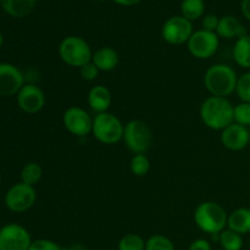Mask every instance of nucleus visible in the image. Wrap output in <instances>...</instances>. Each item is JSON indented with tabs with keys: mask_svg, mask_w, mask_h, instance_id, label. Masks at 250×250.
<instances>
[{
	"mask_svg": "<svg viewBox=\"0 0 250 250\" xmlns=\"http://www.w3.org/2000/svg\"><path fill=\"white\" fill-rule=\"evenodd\" d=\"M234 106L227 98H207L200 105L199 115L203 124L212 131H224L234 122Z\"/></svg>",
	"mask_w": 250,
	"mask_h": 250,
	"instance_id": "f257e3e1",
	"label": "nucleus"
},
{
	"mask_svg": "<svg viewBox=\"0 0 250 250\" xmlns=\"http://www.w3.org/2000/svg\"><path fill=\"white\" fill-rule=\"evenodd\" d=\"M237 76L236 71L226 63H214L204 75V85L208 92L214 97L227 98L236 92Z\"/></svg>",
	"mask_w": 250,
	"mask_h": 250,
	"instance_id": "f03ea898",
	"label": "nucleus"
},
{
	"mask_svg": "<svg viewBox=\"0 0 250 250\" xmlns=\"http://www.w3.org/2000/svg\"><path fill=\"white\" fill-rule=\"evenodd\" d=\"M193 219L200 231L214 236L226 229L229 215L219 203L203 202L195 208Z\"/></svg>",
	"mask_w": 250,
	"mask_h": 250,
	"instance_id": "7ed1b4c3",
	"label": "nucleus"
},
{
	"mask_svg": "<svg viewBox=\"0 0 250 250\" xmlns=\"http://www.w3.org/2000/svg\"><path fill=\"white\" fill-rule=\"evenodd\" d=\"M59 56L61 60L71 67H82L92 61L93 51L85 39L78 36H67L59 45Z\"/></svg>",
	"mask_w": 250,
	"mask_h": 250,
	"instance_id": "20e7f679",
	"label": "nucleus"
},
{
	"mask_svg": "<svg viewBox=\"0 0 250 250\" xmlns=\"http://www.w3.org/2000/svg\"><path fill=\"white\" fill-rule=\"evenodd\" d=\"M124 129L125 125L121 120L109 111L97 114L93 119L92 133L102 144L111 146L119 143L124 138Z\"/></svg>",
	"mask_w": 250,
	"mask_h": 250,
	"instance_id": "39448f33",
	"label": "nucleus"
},
{
	"mask_svg": "<svg viewBox=\"0 0 250 250\" xmlns=\"http://www.w3.org/2000/svg\"><path fill=\"white\" fill-rule=\"evenodd\" d=\"M122 139L133 154H146L151 146L153 134L146 122L142 120H131L125 125Z\"/></svg>",
	"mask_w": 250,
	"mask_h": 250,
	"instance_id": "423d86ee",
	"label": "nucleus"
},
{
	"mask_svg": "<svg viewBox=\"0 0 250 250\" xmlns=\"http://www.w3.org/2000/svg\"><path fill=\"white\" fill-rule=\"evenodd\" d=\"M220 46V37L215 32L198 29L193 32L187 43L190 55L199 60H208L217 53Z\"/></svg>",
	"mask_w": 250,
	"mask_h": 250,
	"instance_id": "0eeeda50",
	"label": "nucleus"
},
{
	"mask_svg": "<svg viewBox=\"0 0 250 250\" xmlns=\"http://www.w3.org/2000/svg\"><path fill=\"white\" fill-rule=\"evenodd\" d=\"M193 32L194 31H193L192 22L180 15L166 20L161 28V37L166 43L171 45H182L188 43Z\"/></svg>",
	"mask_w": 250,
	"mask_h": 250,
	"instance_id": "6e6552de",
	"label": "nucleus"
},
{
	"mask_svg": "<svg viewBox=\"0 0 250 250\" xmlns=\"http://www.w3.org/2000/svg\"><path fill=\"white\" fill-rule=\"evenodd\" d=\"M37 200L34 187L23 182L12 186L5 194V205L12 212H24L31 209Z\"/></svg>",
	"mask_w": 250,
	"mask_h": 250,
	"instance_id": "1a4fd4ad",
	"label": "nucleus"
},
{
	"mask_svg": "<svg viewBox=\"0 0 250 250\" xmlns=\"http://www.w3.org/2000/svg\"><path fill=\"white\" fill-rule=\"evenodd\" d=\"M63 127L68 133L76 137H85L92 133L93 119L87 110L81 106H70L62 115Z\"/></svg>",
	"mask_w": 250,
	"mask_h": 250,
	"instance_id": "9d476101",
	"label": "nucleus"
},
{
	"mask_svg": "<svg viewBox=\"0 0 250 250\" xmlns=\"http://www.w3.org/2000/svg\"><path fill=\"white\" fill-rule=\"evenodd\" d=\"M29 232L19 224H9L0 229V250H29Z\"/></svg>",
	"mask_w": 250,
	"mask_h": 250,
	"instance_id": "9b49d317",
	"label": "nucleus"
},
{
	"mask_svg": "<svg viewBox=\"0 0 250 250\" xmlns=\"http://www.w3.org/2000/svg\"><path fill=\"white\" fill-rule=\"evenodd\" d=\"M24 85L23 73L12 63H0V95L11 97L17 94Z\"/></svg>",
	"mask_w": 250,
	"mask_h": 250,
	"instance_id": "f8f14e48",
	"label": "nucleus"
},
{
	"mask_svg": "<svg viewBox=\"0 0 250 250\" xmlns=\"http://www.w3.org/2000/svg\"><path fill=\"white\" fill-rule=\"evenodd\" d=\"M16 95L20 109L27 114H37L45 105V94L36 84H24Z\"/></svg>",
	"mask_w": 250,
	"mask_h": 250,
	"instance_id": "ddd939ff",
	"label": "nucleus"
},
{
	"mask_svg": "<svg viewBox=\"0 0 250 250\" xmlns=\"http://www.w3.org/2000/svg\"><path fill=\"white\" fill-rule=\"evenodd\" d=\"M221 144L231 151H241L246 149L250 143V132L248 127L233 122L221 131L220 136Z\"/></svg>",
	"mask_w": 250,
	"mask_h": 250,
	"instance_id": "4468645a",
	"label": "nucleus"
},
{
	"mask_svg": "<svg viewBox=\"0 0 250 250\" xmlns=\"http://www.w3.org/2000/svg\"><path fill=\"white\" fill-rule=\"evenodd\" d=\"M87 102L90 109H92L95 114L107 112V110H109L112 102L111 92H110L109 88H106L105 85L97 84L93 88H90V90L88 92Z\"/></svg>",
	"mask_w": 250,
	"mask_h": 250,
	"instance_id": "2eb2a0df",
	"label": "nucleus"
},
{
	"mask_svg": "<svg viewBox=\"0 0 250 250\" xmlns=\"http://www.w3.org/2000/svg\"><path fill=\"white\" fill-rule=\"evenodd\" d=\"M216 34L220 38L224 39H238L248 33H247L246 27L237 17L226 15L220 19Z\"/></svg>",
	"mask_w": 250,
	"mask_h": 250,
	"instance_id": "dca6fc26",
	"label": "nucleus"
},
{
	"mask_svg": "<svg viewBox=\"0 0 250 250\" xmlns=\"http://www.w3.org/2000/svg\"><path fill=\"white\" fill-rule=\"evenodd\" d=\"M92 62L103 72H110L115 70L120 62V56L115 49L110 46H102L93 53Z\"/></svg>",
	"mask_w": 250,
	"mask_h": 250,
	"instance_id": "f3484780",
	"label": "nucleus"
},
{
	"mask_svg": "<svg viewBox=\"0 0 250 250\" xmlns=\"http://www.w3.org/2000/svg\"><path fill=\"white\" fill-rule=\"evenodd\" d=\"M227 229L237 232V233H250V209L249 208H238L229 215L227 219Z\"/></svg>",
	"mask_w": 250,
	"mask_h": 250,
	"instance_id": "a211bd4d",
	"label": "nucleus"
},
{
	"mask_svg": "<svg viewBox=\"0 0 250 250\" xmlns=\"http://www.w3.org/2000/svg\"><path fill=\"white\" fill-rule=\"evenodd\" d=\"M37 0H0L2 10L9 16L22 19L33 11L36 7Z\"/></svg>",
	"mask_w": 250,
	"mask_h": 250,
	"instance_id": "6ab92c4d",
	"label": "nucleus"
},
{
	"mask_svg": "<svg viewBox=\"0 0 250 250\" xmlns=\"http://www.w3.org/2000/svg\"><path fill=\"white\" fill-rule=\"evenodd\" d=\"M233 60L239 67L250 70V34L241 37L233 46Z\"/></svg>",
	"mask_w": 250,
	"mask_h": 250,
	"instance_id": "aec40b11",
	"label": "nucleus"
},
{
	"mask_svg": "<svg viewBox=\"0 0 250 250\" xmlns=\"http://www.w3.org/2000/svg\"><path fill=\"white\" fill-rule=\"evenodd\" d=\"M204 0H182L181 2V14L190 22L200 19L204 15Z\"/></svg>",
	"mask_w": 250,
	"mask_h": 250,
	"instance_id": "412c9836",
	"label": "nucleus"
},
{
	"mask_svg": "<svg viewBox=\"0 0 250 250\" xmlns=\"http://www.w3.org/2000/svg\"><path fill=\"white\" fill-rule=\"evenodd\" d=\"M219 244L224 250H242L243 236L232 229H226L220 233Z\"/></svg>",
	"mask_w": 250,
	"mask_h": 250,
	"instance_id": "4be33fe9",
	"label": "nucleus"
},
{
	"mask_svg": "<svg viewBox=\"0 0 250 250\" xmlns=\"http://www.w3.org/2000/svg\"><path fill=\"white\" fill-rule=\"evenodd\" d=\"M43 177V168L38 163H28L21 171V180L24 185L34 187Z\"/></svg>",
	"mask_w": 250,
	"mask_h": 250,
	"instance_id": "5701e85b",
	"label": "nucleus"
},
{
	"mask_svg": "<svg viewBox=\"0 0 250 250\" xmlns=\"http://www.w3.org/2000/svg\"><path fill=\"white\" fill-rule=\"evenodd\" d=\"M129 170H131L132 175H134L136 177H143V176L148 175L149 170H150V161H149L148 156L146 154H134L129 163Z\"/></svg>",
	"mask_w": 250,
	"mask_h": 250,
	"instance_id": "b1692460",
	"label": "nucleus"
},
{
	"mask_svg": "<svg viewBox=\"0 0 250 250\" xmlns=\"http://www.w3.org/2000/svg\"><path fill=\"white\" fill-rule=\"evenodd\" d=\"M119 250H146V241L136 233H127L117 244Z\"/></svg>",
	"mask_w": 250,
	"mask_h": 250,
	"instance_id": "393cba45",
	"label": "nucleus"
},
{
	"mask_svg": "<svg viewBox=\"0 0 250 250\" xmlns=\"http://www.w3.org/2000/svg\"><path fill=\"white\" fill-rule=\"evenodd\" d=\"M146 250H176L175 244L164 234H154L146 241Z\"/></svg>",
	"mask_w": 250,
	"mask_h": 250,
	"instance_id": "a878e982",
	"label": "nucleus"
},
{
	"mask_svg": "<svg viewBox=\"0 0 250 250\" xmlns=\"http://www.w3.org/2000/svg\"><path fill=\"white\" fill-rule=\"evenodd\" d=\"M234 93L242 103H250V71L239 76Z\"/></svg>",
	"mask_w": 250,
	"mask_h": 250,
	"instance_id": "bb28decb",
	"label": "nucleus"
},
{
	"mask_svg": "<svg viewBox=\"0 0 250 250\" xmlns=\"http://www.w3.org/2000/svg\"><path fill=\"white\" fill-rule=\"evenodd\" d=\"M234 122L244 127H250V103H239L234 105Z\"/></svg>",
	"mask_w": 250,
	"mask_h": 250,
	"instance_id": "cd10ccee",
	"label": "nucleus"
},
{
	"mask_svg": "<svg viewBox=\"0 0 250 250\" xmlns=\"http://www.w3.org/2000/svg\"><path fill=\"white\" fill-rule=\"evenodd\" d=\"M29 250H65V248H62L60 244L51 241V239L42 238L32 242Z\"/></svg>",
	"mask_w": 250,
	"mask_h": 250,
	"instance_id": "c85d7f7f",
	"label": "nucleus"
},
{
	"mask_svg": "<svg viewBox=\"0 0 250 250\" xmlns=\"http://www.w3.org/2000/svg\"><path fill=\"white\" fill-rule=\"evenodd\" d=\"M99 72L100 71L98 70V67L92 62V61H89V62H87L85 65H83L82 67H80L81 77L84 81H87V82H92V81L97 80Z\"/></svg>",
	"mask_w": 250,
	"mask_h": 250,
	"instance_id": "c756f323",
	"label": "nucleus"
},
{
	"mask_svg": "<svg viewBox=\"0 0 250 250\" xmlns=\"http://www.w3.org/2000/svg\"><path fill=\"white\" fill-rule=\"evenodd\" d=\"M219 22L220 19L216 16V15H205L202 20V27L203 29L209 32H215L216 33L217 27H219Z\"/></svg>",
	"mask_w": 250,
	"mask_h": 250,
	"instance_id": "7c9ffc66",
	"label": "nucleus"
},
{
	"mask_svg": "<svg viewBox=\"0 0 250 250\" xmlns=\"http://www.w3.org/2000/svg\"><path fill=\"white\" fill-rule=\"evenodd\" d=\"M188 250H212V249H211V244H210L209 241H207V239L204 238H198L190 243Z\"/></svg>",
	"mask_w": 250,
	"mask_h": 250,
	"instance_id": "2f4dec72",
	"label": "nucleus"
},
{
	"mask_svg": "<svg viewBox=\"0 0 250 250\" xmlns=\"http://www.w3.org/2000/svg\"><path fill=\"white\" fill-rule=\"evenodd\" d=\"M241 10L243 16L250 21V0H242Z\"/></svg>",
	"mask_w": 250,
	"mask_h": 250,
	"instance_id": "473e14b6",
	"label": "nucleus"
},
{
	"mask_svg": "<svg viewBox=\"0 0 250 250\" xmlns=\"http://www.w3.org/2000/svg\"><path fill=\"white\" fill-rule=\"evenodd\" d=\"M114 2H116L117 5H121V6H134V5L139 4L142 0H112Z\"/></svg>",
	"mask_w": 250,
	"mask_h": 250,
	"instance_id": "72a5a7b5",
	"label": "nucleus"
},
{
	"mask_svg": "<svg viewBox=\"0 0 250 250\" xmlns=\"http://www.w3.org/2000/svg\"><path fill=\"white\" fill-rule=\"evenodd\" d=\"M65 250H90L88 248L87 246L84 244H81V243H75L72 246H70L68 248H65Z\"/></svg>",
	"mask_w": 250,
	"mask_h": 250,
	"instance_id": "f704fd0d",
	"label": "nucleus"
},
{
	"mask_svg": "<svg viewBox=\"0 0 250 250\" xmlns=\"http://www.w3.org/2000/svg\"><path fill=\"white\" fill-rule=\"evenodd\" d=\"M2 42H4V37H2L1 31H0V48H1V45H2Z\"/></svg>",
	"mask_w": 250,
	"mask_h": 250,
	"instance_id": "c9c22d12",
	"label": "nucleus"
},
{
	"mask_svg": "<svg viewBox=\"0 0 250 250\" xmlns=\"http://www.w3.org/2000/svg\"><path fill=\"white\" fill-rule=\"evenodd\" d=\"M0 183H1V175H0Z\"/></svg>",
	"mask_w": 250,
	"mask_h": 250,
	"instance_id": "e433bc0d",
	"label": "nucleus"
},
{
	"mask_svg": "<svg viewBox=\"0 0 250 250\" xmlns=\"http://www.w3.org/2000/svg\"><path fill=\"white\" fill-rule=\"evenodd\" d=\"M249 132H250V127H249Z\"/></svg>",
	"mask_w": 250,
	"mask_h": 250,
	"instance_id": "4c0bfd02",
	"label": "nucleus"
},
{
	"mask_svg": "<svg viewBox=\"0 0 250 250\" xmlns=\"http://www.w3.org/2000/svg\"><path fill=\"white\" fill-rule=\"evenodd\" d=\"M0 229H1V227H0Z\"/></svg>",
	"mask_w": 250,
	"mask_h": 250,
	"instance_id": "58836bf2",
	"label": "nucleus"
}]
</instances>
